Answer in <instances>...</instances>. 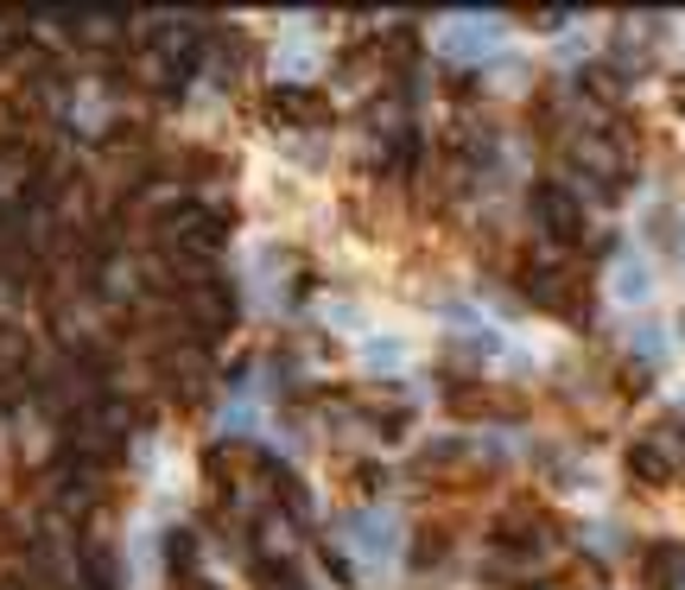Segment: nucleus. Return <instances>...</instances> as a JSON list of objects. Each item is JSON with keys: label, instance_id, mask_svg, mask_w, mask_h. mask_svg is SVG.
I'll list each match as a JSON object with an SVG mask.
<instances>
[{"label": "nucleus", "instance_id": "4", "mask_svg": "<svg viewBox=\"0 0 685 590\" xmlns=\"http://www.w3.org/2000/svg\"><path fill=\"white\" fill-rule=\"evenodd\" d=\"M362 362L375 374H388V369L406 362V343H400V336H368V343H362Z\"/></svg>", "mask_w": 685, "mask_h": 590}, {"label": "nucleus", "instance_id": "5", "mask_svg": "<svg viewBox=\"0 0 685 590\" xmlns=\"http://www.w3.org/2000/svg\"><path fill=\"white\" fill-rule=\"evenodd\" d=\"M635 349L641 356H666V331H635Z\"/></svg>", "mask_w": 685, "mask_h": 590}, {"label": "nucleus", "instance_id": "2", "mask_svg": "<svg viewBox=\"0 0 685 590\" xmlns=\"http://www.w3.org/2000/svg\"><path fill=\"white\" fill-rule=\"evenodd\" d=\"M350 546H356L362 558H388V553H394V520L381 515V508L356 515V520H350Z\"/></svg>", "mask_w": 685, "mask_h": 590}, {"label": "nucleus", "instance_id": "3", "mask_svg": "<svg viewBox=\"0 0 685 590\" xmlns=\"http://www.w3.org/2000/svg\"><path fill=\"white\" fill-rule=\"evenodd\" d=\"M653 293V280H648V267H641V260L628 255L622 260V267H615V298H622V305H641V298Z\"/></svg>", "mask_w": 685, "mask_h": 590}, {"label": "nucleus", "instance_id": "1", "mask_svg": "<svg viewBox=\"0 0 685 590\" xmlns=\"http://www.w3.org/2000/svg\"><path fill=\"white\" fill-rule=\"evenodd\" d=\"M496 38H502V26H496L489 13H476L464 26H444V51H451V58H482Z\"/></svg>", "mask_w": 685, "mask_h": 590}]
</instances>
